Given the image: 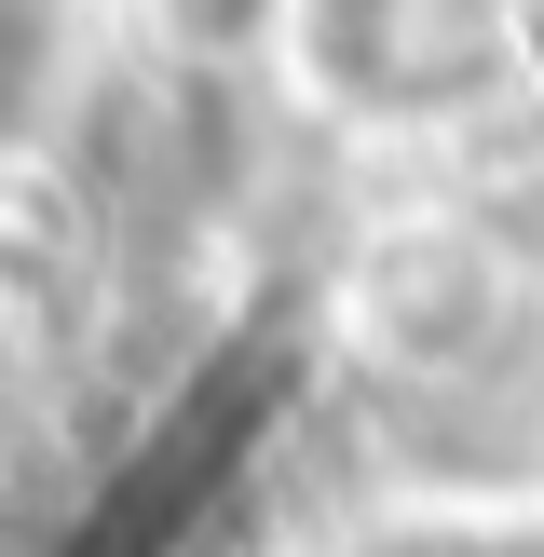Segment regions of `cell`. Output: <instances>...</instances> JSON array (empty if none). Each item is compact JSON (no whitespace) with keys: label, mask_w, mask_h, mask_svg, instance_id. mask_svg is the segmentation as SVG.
<instances>
[{"label":"cell","mask_w":544,"mask_h":557,"mask_svg":"<svg viewBox=\"0 0 544 557\" xmlns=\"http://www.w3.org/2000/svg\"><path fill=\"white\" fill-rule=\"evenodd\" d=\"M504 0H299V82L368 123H435L504 82Z\"/></svg>","instance_id":"6da1fadb"},{"label":"cell","mask_w":544,"mask_h":557,"mask_svg":"<svg viewBox=\"0 0 544 557\" xmlns=\"http://www.w3.org/2000/svg\"><path fill=\"white\" fill-rule=\"evenodd\" d=\"M54 82H69V14L54 0H0V150L54 109Z\"/></svg>","instance_id":"7a4b0ae2"}]
</instances>
